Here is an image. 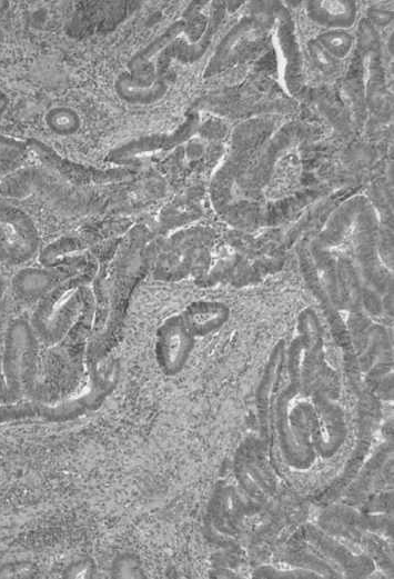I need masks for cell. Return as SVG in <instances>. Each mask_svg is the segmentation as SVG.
<instances>
[{
	"mask_svg": "<svg viewBox=\"0 0 394 579\" xmlns=\"http://www.w3.org/2000/svg\"><path fill=\"white\" fill-rule=\"evenodd\" d=\"M253 578L259 579H321L322 577L313 570L293 567L281 569L271 565H262L252 571Z\"/></svg>",
	"mask_w": 394,
	"mask_h": 579,
	"instance_id": "obj_41",
	"label": "cell"
},
{
	"mask_svg": "<svg viewBox=\"0 0 394 579\" xmlns=\"http://www.w3.org/2000/svg\"><path fill=\"white\" fill-rule=\"evenodd\" d=\"M120 365L115 359L89 366L85 390L75 397L57 402L39 399L0 403V423L39 419L47 422H67L98 410L118 386Z\"/></svg>",
	"mask_w": 394,
	"mask_h": 579,
	"instance_id": "obj_2",
	"label": "cell"
},
{
	"mask_svg": "<svg viewBox=\"0 0 394 579\" xmlns=\"http://www.w3.org/2000/svg\"><path fill=\"white\" fill-rule=\"evenodd\" d=\"M46 127L54 134L69 137L77 133L82 124L79 112L68 106H54L44 114Z\"/></svg>",
	"mask_w": 394,
	"mask_h": 579,
	"instance_id": "obj_38",
	"label": "cell"
},
{
	"mask_svg": "<svg viewBox=\"0 0 394 579\" xmlns=\"http://www.w3.org/2000/svg\"><path fill=\"white\" fill-rule=\"evenodd\" d=\"M374 27L386 26L393 20V13L381 8H370L366 18Z\"/></svg>",
	"mask_w": 394,
	"mask_h": 579,
	"instance_id": "obj_44",
	"label": "cell"
},
{
	"mask_svg": "<svg viewBox=\"0 0 394 579\" xmlns=\"http://www.w3.org/2000/svg\"><path fill=\"white\" fill-rule=\"evenodd\" d=\"M10 99L8 94L0 89V114H2L8 106H9Z\"/></svg>",
	"mask_w": 394,
	"mask_h": 579,
	"instance_id": "obj_46",
	"label": "cell"
},
{
	"mask_svg": "<svg viewBox=\"0 0 394 579\" xmlns=\"http://www.w3.org/2000/svg\"><path fill=\"white\" fill-rule=\"evenodd\" d=\"M301 274L312 296L317 301L330 327L331 337L339 348L347 385L356 396L363 388V378L358 356L353 345L346 322L339 312V307L329 295L307 250V242L301 241L296 247Z\"/></svg>",
	"mask_w": 394,
	"mask_h": 579,
	"instance_id": "obj_10",
	"label": "cell"
},
{
	"mask_svg": "<svg viewBox=\"0 0 394 579\" xmlns=\"http://www.w3.org/2000/svg\"><path fill=\"white\" fill-rule=\"evenodd\" d=\"M190 24L189 19H180L169 26L129 60L128 71L120 73L115 81L132 84L141 83L145 79L154 58L174 39L186 33Z\"/></svg>",
	"mask_w": 394,
	"mask_h": 579,
	"instance_id": "obj_28",
	"label": "cell"
},
{
	"mask_svg": "<svg viewBox=\"0 0 394 579\" xmlns=\"http://www.w3.org/2000/svg\"><path fill=\"white\" fill-rule=\"evenodd\" d=\"M306 543V542H305ZM281 561L293 567L305 568L315 571L322 578H342L343 575L337 568L319 555L307 545L302 547V538L296 531L289 541L287 548L280 556Z\"/></svg>",
	"mask_w": 394,
	"mask_h": 579,
	"instance_id": "obj_35",
	"label": "cell"
},
{
	"mask_svg": "<svg viewBox=\"0 0 394 579\" xmlns=\"http://www.w3.org/2000/svg\"><path fill=\"white\" fill-rule=\"evenodd\" d=\"M225 2L214 1L210 6L209 17L201 36L196 40L185 39L181 36L169 43L152 61L145 79L138 84L114 82V91L119 98L127 93L148 88L152 83H168L165 74L173 61L193 63L200 60L218 32L224 16Z\"/></svg>",
	"mask_w": 394,
	"mask_h": 579,
	"instance_id": "obj_13",
	"label": "cell"
},
{
	"mask_svg": "<svg viewBox=\"0 0 394 579\" xmlns=\"http://www.w3.org/2000/svg\"><path fill=\"white\" fill-rule=\"evenodd\" d=\"M212 242V236L201 228L181 230L166 240L158 241L152 268L154 278L178 281L193 274L198 282L208 272Z\"/></svg>",
	"mask_w": 394,
	"mask_h": 579,
	"instance_id": "obj_8",
	"label": "cell"
},
{
	"mask_svg": "<svg viewBox=\"0 0 394 579\" xmlns=\"http://www.w3.org/2000/svg\"><path fill=\"white\" fill-rule=\"evenodd\" d=\"M137 1H97L82 7L69 23L72 36L110 32L138 7Z\"/></svg>",
	"mask_w": 394,
	"mask_h": 579,
	"instance_id": "obj_26",
	"label": "cell"
},
{
	"mask_svg": "<svg viewBox=\"0 0 394 579\" xmlns=\"http://www.w3.org/2000/svg\"><path fill=\"white\" fill-rule=\"evenodd\" d=\"M28 152L26 141L0 134V173L11 171Z\"/></svg>",
	"mask_w": 394,
	"mask_h": 579,
	"instance_id": "obj_40",
	"label": "cell"
},
{
	"mask_svg": "<svg viewBox=\"0 0 394 579\" xmlns=\"http://www.w3.org/2000/svg\"><path fill=\"white\" fill-rule=\"evenodd\" d=\"M26 142L28 151L34 156L41 167L79 188L95 189L97 186L128 181L134 176V170L128 167L99 168L68 159L48 143L34 138Z\"/></svg>",
	"mask_w": 394,
	"mask_h": 579,
	"instance_id": "obj_14",
	"label": "cell"
},
{
	"mask_svg": "<svg viewBox=\"0 0 394 579\" xmlns=\"http://www.w3.org/2000/svg\"><path fill=\"white\" fill-rule=\"evenodd\" d=\"M140 573V567L137 562V559L132 555L123 553L115 558L112 563L113 577H137Z\"/></svg>",
	"mask_w": 394,
	"mask_h": 579,
	"instance_id": "obj_43",
	"label": "cell"
},
{
	"mask_svg": "<svg viewBox=\"0 0 394 579\" xmlns=\"http://www.w3.org/2000/svg\"><path fill=\"white\" fill-rule=\"evenodd\" d=\"M320 518L393 539V513H367L348 503L333 502L323 508Z\"/></svg>",
	"mask_w": 394,
	"mask_h": 579,
	"instance_id": "obj_29",
	"label": "cell"
},
{
	"mask_svg": "<svg viewBox=\"0 0 394 579\" xmlns=\"http://www.w3.org/2000/svg\"><path fill=\"white\" fill-rule=\"evenodd\" d=\"M195 337L180 313L164 319L155 332L154 355L160 371L173 377L186 366L194 349Z\"/></svg>",
	"mask_w": 394,
	"mask_h": 579,
	"instance_id": "obj_23",
	"label": "cell"
},
{
	"mask_svg": "<svg viewBox=\"0 0 394 579\" xmlns=\"http://www.w3.org/2000/svg\"><path fill=\"white\" fill-rule=\"evenodd\" d=\"M156 252L158 241L142 224L132 227L122 239L113 261L105 319L88 343L89 366L107 360L122 339L133 295L152 270Z\"/></svg>",
	"mask_w": 394,
	"mask_h": 579,
	"instance_id": "obj_1",
	"label": "cell"
},
{
	"mask_svg": "<svg viewBox=\"0 0 394 579\" xmlns=\"http://www.w3.org/2000/svg\"><path fill=\"white\" fill-rule=\"evenodd\" d=\"M263 509L261 505L247 498L244 500L234 487L224 481L219 482L213 490L205 515V528L210 539L225 547L230 545L235 548V543L224 540V537H235L240 532L243 519Z\"/></svg>",
	"mask_w": 394,
	"mask_h": 579,
	"instance_id": "obj_18",
	"label": "cell"
},
{
	"mask_svg": "<svg viewBox=\"0 0 394 579\" xmlns=\"http://www.w3.org/2000/svg\"><path fill=\"white\" fill-rule=\"evenodd\" d=\"M301 357L302 339L297 335L286 347L287 382L274 397L271 425L284 462L296 470H307L314 465L316 453L312 447L304 446L299 441L289 419L292 401L301 393Z\"/></svg>",
	"mask_w": 394,
	"mask_h": 579,
	"instance_id": "obj_5",
	"label": "cell"
},
{
	"mask_svg": "<svg viewBox=\"0 0 394 579\" xmlns=\"http://www.w3.org/2000/svg\"><path fill=\"white\" fill-rule=\"evenodd\" d=\"M348 74L342 82L341 96L352 120L362 127L366 119V100L361 69L356 60Z\"/></svg>",
	"mask_w": 394,
	"mask_h": 579,
	"instance_id": "obj_36",
	"label": "cell"
},
{
	"mask_svg": "<svg viewBox=\"0 0 394 579\" xmlns=\"http://www.w3.org/2000/svg\"><path fill=\"white\" fill-rule=\"evenodd\" d=\"M393 439H386L378 445L371 457L365 460L342 496L345 497L348 505H357L365 498L376 477L393 457Z\"/></svg>",
	"mask_w": 394,
	"mask_h": 579,
	"instance_id": "obj_33",
	"label": "cell"
},
{
	"mask_svg": "<svg viewBox=\"0 0 394 579\" xmlns=\"http://www.w3.org/2000/svg\"><path fill=\"white\" fill-rule=\"evenodd\" d=\"M32 194L68 216L99 214L108 210L111 203L108 196L97 189L72 186L41 166L12 171L0 182V196L4 199H22Z\"/></svg>",
	"mask_w": 394,
	"mask_h": 579,
	"instance_id": "obj_3",
	"label": "cell"
},
{
	"mask_svg": "<svg viewBox=\"0 0 394 579\" xmlns=\"http://www.w3.org/2000/svg\"><path fill=\"white\" fill-rule=\"evenodd\" d=\"M306 512V508L304 506H292L287 503L285 506H281L280 509L274 512L270 522L260 529L253 537L251 541V549L253 551H257L266 542L273 540V537L277 535L284 527L289 523L300 520L302 515Z\"/></svg>",
	"mask_w": 394,
	"mask_h": 579,
	"instance_id": "obj_37",
	"label": "cell"
},
{
	"mask_svg": "<svg viewBox=\"0 0 394 579\" xmlns=\"http://www.w3.org/2000/svg\"><path fill=\"white\" fill-rule=\"evenodd\" d=\"M6 280L3 279V277L0 274V300L2 299L3 295H4V291H6Z\"/></svg>",
	"mask_w": 394,
	"mask_h": 579,
	"instance_id": "obj_47",
	"label": "cell"
},
{
	"mask_svg": "<svg viewBox=\"0 0 394 579\" xmlns=\"http://www.w3.org/2000/svg\"><path fill=\"white\" fill-rule=\"evenodd\" d=\"M305 4L307 17L330 30H345L356 21L357 4L353 0H310Z\"/></svg>",
	"mask_w": 394,
	"mask_h": 579,
	"instance_id": "obj_34",
	"label": "cell"
},
{
	"mask_svg": "<svg viewBox=\"0 0 394 579\" xmlns=\"http://www.w3.org/2000/svg\"><path fill=\"white\" fill-rule=\"evenodd\" d=\"M315 39L336 60L347 57L354 46V37L340 29L327 30Z\"/></svg>",
	"mask_w": 394,
	"mask_h": 579,
	"instance_id": "obj_39",
	"label": "cell"
},
{
	"mask_svg": "<svg viewBox=\"0 0 394 579\" xmlns=\"http://www.w3.org/2000/svg\"><path fill=\"white\" fill-rule=\"evenodd\" d=\"M356 46L366 108L372 114L386 118L392 106L386 87L382 47L376 28L367 19H362L357 26Z\"/></svg>",
	"mask_w": 394,
	"mask_h": 579,
	"instance_id": "obj_15",
	"label": "cell"
},
{
	"mask_svg": "<svg viewBox=\"0 0 394 579\" xmlns=\"http://www.w3.org/2000/svg\"><path fill=\"white\" fill-rule=\"evenodd\" d=\"M368 200L363 193H353L342 200L325 219L321 230L307 243L310 257L337 307H341L337 259L332 250L343 243L352 231L356 217Z\"/></svg>",
	"mask_w": 394,
	"mask_h": 579,
	"instance_id": "obj_6",
	"label": "cell"
},
{
	"mask_svg": "<svg viewBox=\"0 0 394 579\" xmlns=\"http://www.w3.org/2000/svg\"><path fill=\"white\" fill-rule=\"evenodd\" d=\"M260 27L261 22L254 17H243L235 22L216 44L203 77L209 79L224 71L231 64L240 43Z\"/></svg>",
	"mask_w": 394,
	"mask_h": 579,
	"instance_id": "obj_32",
	"label": "cell"
},
{
	"mask_svg": "<svg viewBox=\"0 0 394 579\" xmlns=\"http://www.w3.org/2000/svg\"><path fill=\"white\" fill-rule=\"evenodd\" d=\"M307 51L309 56L312 60V63L315 68L326 74L333 76L339 70V60L333 58L317 41L316 39H311L307 42Z\"/></svg>",
	"mask_w": 394,
	"mask_h": 579,
	"instance_id": "obj_42",
	"label": "cell"
},
{
	"mask_svg": "<svg viewBox=\"0 0 394 579\" xmlns=\"http://www.w3.org/2000/svg\"><path fill=\"white\" fill-rule=\"evenodd\" d=\"M285 359L286 341L280 339L270 351L255 390L254 403L260 431L259 438L264 448L267 446L271 437L272 405L277 392L276 389L285 366Z\"/></svg>",
	"mask_w": 394,
	"mask_h": 579,
	"instance_id": "obj_25",
	"label": "cell"
},
{
	"mask_svg": "<svg viewBox=\"0 0 394 579\" xmlns=\"http://www.w3.org/2000/svg\"><path fill=\"white\" fill-rule=\"evenodd\" d=\"M317 526L331 536L346 539L351 545L360 547L388 578H393V551L385 539L378 533L354 529L327 519H317Z\"/></svg>",
	"mask_w": 394,
	"mask_h": 579,
	"instance_id": "obj_27",
	"label": "cell"
},
{
	"mask_svg": "<svg viewBox=\"0 0 394 579\" xmlns=\"http://www.w3.org/2000/svg\"><path fill=\"white\" fill-rule=\"evenodd\" d=\"M381 420V400L363 386L356 395V432L353 449L341 472L312 497L313 505L324 508L342 498L344 491L367 459Z\"/></svg>",
	"mask_w": 394,
	"mask_h": 579,
	"instance_id": "obj_9",
	"label": "cell"
},
{
	"mask_svg": "<svg viewBox=\"0 0 394 579\" xmlns=\"http://www.w3.org/2000/svg\"><path fill=\"white\" fill-rule=\"evenodd\" d=\"M199 129L200 113L196 110H189L180 126L171 132H155L131 139L111 149L105 157V161L125 167L141 156L174 149L193 137Z\"/></svg>",
	"mask_w": 394,
	"mask_h": 579,
	"instance_id": "obj_21",
	"label": "cell"
},
{
	"mask_svg": "<svg viewBox=\"0 0 394 579\" xmlns=\"http://www.w3.org/2000/svg\"><path fill=\"white\" fill-rule=\"evenodd\" d=\"M263 449L259 436H246L234 452L232 471L244 496L266 508L275 492V483L262 465Z\"/></svg>",
	"mask_w": 394,
	"mask_h": 579,
	"instance_id": "obj_19",
	"label": "cell"
},
{
	"mask_svg": "<svg viewBox=\"0 0 394 579\" xmlns=\"http://www.w3.org/2000/svg\"><path fill=\"white\" fill-rule=\"evenodd\" d=\"M299 336L302 339V357L300 365L301 393L310 397L313 386L323 376L334 375L324 355V333L316 311L303 309L297 316Z\"/></svg>",
	"mask_w": 394,
	"mask_h": 579,
	"instance_id": "obj_22",
	"label": "cell"
},
{
	"mask_svg": "<svg viewBox=\"0 0 394 579\" xmlns=\"http://www.w3.org/2000/svg\"><path fill=\"white\" fill-rule=\"evenodd\" d=\"M38 338L24 318L11 320L7 327L2 352L0 398L3 402L20 400L36 388Z\"/></svg>",
	"mask_w": 394,
	"mask_h": 579,
	"instance_id": "obj_7",
	"label": "cell"
},
{
	"mask_svg": "<svg viewBox=\"0 0 394 579\" xmlns=\"http://www.w3.org/2000/svg\"><path fill=\"white\" fill-rule=\"evenodd\" d=\"M92 565L89 560H79L78 562L69 566L68 570L64 572L67 577L80 578V577H89L91 576Z\"/></svg>",
	"mask_w": 394,
	"mask_h": 579,
	"instance_id": "obj_45",
	"label": "cell"
},
{
	"mask_svg": "<svg viewBox=\"0 0 394 579\" xmlns=\"http://www.w3.org/2000/svg\"><path fill=\"white\" fill-rule=\"evenodd\" d=\"M339 385L336 373L321 377L312 388V405L322 422L320 436L311 441L316 453L323 459L334 457L347 436L345 413L336 402Z\"/></svg>",
	"mask_w": 394,
	"mask_h": 579,
	"instance_id": "obj_16",
	"label": "cell"
},
{
	"mask_svg": "<svg viewBox=\"0 0 394 579\" xmlns=\"http://www.w3.org/2000/svg\"><path fill=\"white\" fill-rule=\"evenodd\" d=\"M91 280L89 270L70 274L37 301L29 322L39 341L48 346L59 343L79 316L92 308L88 289Z\"/></svg>",
	"mask_w": 394,
	"mask_h": 579,
	"instance_id": "obj_4",
	"label": "cell"
},
{
	"mask_svg": "<svg viewBox=\"0 0 394 579\" xmlns=\"http://www.w3.org/2000/svg\"><path fill=\"white\" fill-rule=\"evenodd\" d=\"M39 248V230L30 214L0 199V262L21 266L33 259Z\"/></svg>",
	"mask_w": 394,
	"mask_h": 579,
	"instance_id": "obj_17",
	"label": "cell"
},
{
	"mask_svg": "<svg viewBox=\"0 0 394 579\" xmlns=\"http://www.w3.org/2000/svg\"><path fill=\"white\" fill-rule=\"evenodd\" d=\"M269 4L282 59L283 81L287 92L291 96H297L304 86V71L295 22L282 2L269 1Z\"/></svg>",
	"mask_w": 394,
	"mask_h": 579,
	"instance_id": "obj_24",
	"label": "cell"
},
{
	"mask_svg": "<svg viewBox=\"0 0 394 579\" xmlns=\"http://www.w3.org/2000/svg\"><path fill=\"white\" fill-rule=\"evenodd\" d=\"M319 555L351 579H362L375 571V562L364 552L354 551L317 525L304 522L296 530Z\"/></svg>",
	"mask_w": 394,
	"mask_h": 579,
	"instance_id": "obj_20",
	"label": "cell"
},
{
	"mask_svg": "<svg viewBox=\"0 0 394 579\" xmlns=\"http://www.w3.org/2000/svg\"><path fill=\"white\" fill-rule=\"evenodd\" d=\"M195 338L220 330L230 319V307L220 300L190 302L180 313Z\"/></svg>",
	"mask_w": 394,
	"mask_h": 579,
	"instance_id": "obj_30",
	"label": "cell"
},
{
	"mask_svg": "<svg viewBox=\"0 0 394 579\" xmlns=\"http://www.w3.org/2000/svg\"><path fill=\"white\" fill-rule=\"evenodd\" d=\"M72 273L48 268H22L11 279V289L14 296L22 301L37 302L61 280Z\"/></svg>",
	"mask_w": 394,
	"mask_h": 579,
	"instance_id": "obj_31",
	"label": "cell"
},
{
	"mask_svg": "<svg viewBox=\"0 0 394 579\" xmlns=\"http://www.w3.org/2000/svg\"><path fill=\"white\" fill-rule=\"evenodd\" d=\"M378 230L380 219L373 202L368 199L352 228L354 263L362 282L384 298L383 309L392 313L393 272L380 257Z\"/></svg>",
	"mask_w": 394,
	"mask_h": 579,
	"instance_id": "obj_11",
	"label": "cell"
},
{
	"mask_svg": "<svg viewBox=\"0 0 394 579\" xmlns=\"http://www.w3.org/2000/svg\"><path fill=\"white\" fill-rule=\"evenodd\" d=\"M321 134L322 128L317 124L302 120L285 122L270 137L257 159L249 166L236 184L246 196L260 198L282 156L297 144L316 139Z\"/></svg>",
	"mask_w": 394,
	"mask_h": 579,
	"instance_id": "obj_12",
	"label": "cell"
}]
</instances>
